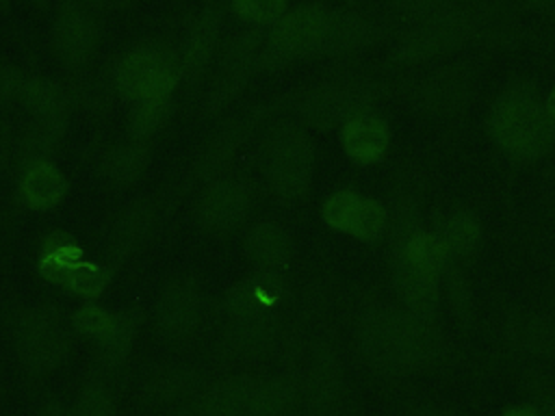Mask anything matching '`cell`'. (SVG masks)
Listing matches in <instances>:
<instances>
[{
    "label": "cell",
    "instance_id": "6da1fadb",
    "mask_svg": "<svg viewBox=\"0 0 555 416\" xmlns=\"http://www.w3.org/2000/svg\"><path fill=\"white\" fill-rule=\"evenodd\" d=\"M431 178L418 158L395 165L384 202L388 206V232L384 238V262L388 295L408 310L444 321L440 292L442 236L429 204Z\"/></svg>",
    "mask_w": 555,
    "mask_h": 416
},
{
    "label": "cell",
    "instance_id": "7a4b0ae2",
    "mask_svg": "<svg viewBox=\"0 0 555 416\" xmlns=\"http://www.w3.org/2000/svg\"><path fill=\"white\" fill-rule=\"evenodd\" d=\"M347 310L358 358L382 381L436 373L455 360L444 321L425 318L379 288L351 286Z\"/></svg>",
    "mask_w": 555,
    "mask_h": 416
},
{
    "label": "cell",
    "instance_id": "3957f363",
    "mask_svg": "<svg viewBox=\"0 0 555 416\" xmlns=\"http://www.w3.org/2000/svg\"><path fill=\"white\" fill-rule=\"evenodd\" d=\"M483 136L509 171L544 165L555 154V128L544 110V91L533 76L514 74L490 100Z\"/></svg>",
    "mask_w": 555,
    "mask_h": 416
},
{
    "label": "cell",
    "instance_id": "277c9868",
    "mask_svg": "<svg viewBox=\"0 0 555 416\" xmlns=\"http://www.w3.org/2000/svg\"><path fill=\"white\" fill-rule=\"evenodd\" d=\"M390 100V84L371 72L356 67L334 69L310 84L273 98L278 115L291 117L310 132H336L349 117L379 108Z\"/></svg>",
    "mask_w": 555,
    "mask_h": 416
},
{
    "label": "cell",
    "instance_id": "5b68a950",
    "mask_svg": "<svg viewBox=\"0 0 555 416\" xmlns=\"http://www.w3.org/2000/svg\"><path fill=\"white\" fill-rule=\"evenodd\" d=\"M477 95L479 67L466 56L410 69L390 84V100H397L412 115L440 126L453 136L466 130Z\"/></svg>",
    "mask_w": 555,
    "mask_h": 416
},
{
    "label": "cell",
    "instance_id": "8992f818",
    "mask_svg": "<svg viewBox=\"0 0 555 416\" xmlns=\"http://www.w3.org/2000/svg\"><path fill=\"white\" fill-rule=\"evenodd\" d=\"M256 160L269 195L280 206L291 208L310 197L319 152L306 126L284 115L273 117L260 132Z\"/></svg>",
    "mask_w": 555,
    "mask_h": 416
},
{
    "label": "cell",
    "instance_id": "52a82bcc",
    "mask_svg": "<svg viewBox=\"0 0 555 416\" xmlns=\"http://www.w3.org/2000/svg\"><path fill=\"white\" fill-rule=\"evenodd\" d=\"M514 35L509 24L494 20H464L403 26L386 52L384 65L388 69H418L438 61L460 56L475 46L509 43Z\"/></svg>",
    "mask_w": 555,
    "mask_h": 416
},
{
    "label": "cell",
    "instance_id": "ba28073f",
    "mask_svg": "<svg viewBox=\"0 0 555 416\" xmlns=\"http://www.w3.org/2000/svg\"><path fill=\"white\" fill-rule=\"evenodd\" d=\"M13 355L30 379H46L72 355V327L50 301L17 303L7 316Z\"/></svg>",
    "mask_w": 555,
    "mask_h": 416
},
{
    "label": "cell",
    "instance_id": "9c48e42d",
    "mask_svg": "<svg viewBox=\"0 0 555 416\" xmlns=\"http://www.w3.org/2000/svg\"><path fill=\"white\" fill-rule=\"evenodd\" d=\"M111 84L115 98L126 104L176 95L182 87L178 50L156 39L128 48L111 67Z\"/></svg>",
    "mask_w": 555,
    "mask_h": 416
},
{
    "label": "cell",
    "instance_id": "30bf717a",
    "mask_svg": "<svg viewBox=\"0 0 555 416\" xmlns=\"http://www.w3.org/2000/svg\"><path fill=\"white\" fill-rule=\"evenodd\" d=\"M264 32L267 28L245 26L221 43L199 106L204 119L219 121L241 100L251 78L258 74V54Z\"/></svg>",
    "mask_w": 555,
    "mask_h": 416
},
{
    "label": "cell",
    "instance_id": "8fae6325",
    "mask_svg": "<svg viewBox=\"0 0 555 416\" xmlns=\"http://www.w3.org/2000/svg\"><path fill=\"white\" fill-rule=\"evenodd\" d=\"M332 6L321 2H306L291 6L264 32L258 54V72L275 74L297 61L319 58Z\"/></svg>",
    "mask_w": 555,
    "mask_h": 416
},
{
    "label": "cell",
    "instance_id": "7c38bea8",
    "mask_svg": "<svg viewBox=\"0 0 555 416\" xmlns=\"http://www.w3.org/2000/svg\"><path fill=\"white\" fill-rule=\"evenodd\" d=\"M273 117H278V113L273 100H269L219 119V123L197 152L193 165L189 167L184 191L191 186H202L221 173H228L247 141Z\"/></svg>",
    "mask_w": 555,
    "mask_h": 416
},
{
    "label": "cell",
    "instance_id": "4fadbf2b",
    "mask_svg": "<svg viewBox=\"0 0 555 416\" xmlns=\"http://www.w3.org/2000/svg\"><path fill=\"white\" fill-rule=\"evenodd\" d=\"M321 223L366 249H379L388 232V206L384 197L369 195L353 184L330 191L319 206Z\"/></svg>",
    "mask_w": 555,
    "mask_h": 416
},
{
    "label": "cell",
    "instance_id": "5bb4252c",
    "mask_svg": "<svg viewBox=\"0 0 555 416\" xmlns=\"http://www.w3.org/2000/svg\"><path fill=\"white\" fill-rule=\"evenodd\" d=\"M254 184L243 173H221L199 186L191 214L197 230L215 238H228L243 230L254 208Z\"/></svg>",
    "mask_w": 555,
    "mask_h": 416
},
{
    "label": "cell",
    "instance_id": "9a60e30c",
    "mask_svg": "<svg viewBox=\"0 0 555 416\" xmlns=\"http://www.w3.org/2000/svg\"><path fill=\"white\" fill-rule=\"evenodd\" d=\"M206 297L202 280L182 271L163 282L152 306V332L165 344H184L202 327Z\"/></svg>",
    "mask_w": 555,
    "mask_h": 416
},
{
    "label": "cell",
    "instance_id": "2e32d148",
    "mask_svg": "<svg viewBox=\"0 0 555 416\" xmlns=\"http://www.w3.org/2000/svg\"><path fill=\"white\" fill-rule=\"evenodd\" d=\"M347 403V375L336 334L330 325L319 327L304 368L301 407L308 416H340Z\"/></svg>",
    "mask_w": 555,
    "mask_h": 416
},
{
    "label": "cell",
    "instance_id": "e0dca14e",
    "mask_svg": "<svg viewBox=\"0 0 555 416\" xmlns=\"http://www.w3.org/2000/svg\"><path fill=\"white\" fill-rule=\"evenodd\" d=\"M102 46V22L98 13L74 0L56 4L50 26V50L56 65L69 74H82Z\"/></svg>",
    "mask_w": 555,
    "mask_h": 416
},
{
    "label": "cell",
    "instance_id": "ac0fdd59",
    "mask_svg": "<svg viewBox=\"0 0 555 416\" xmlns=\"http://www.w3.org/2000/svg\"><path fill=\"white\" fill-rule=\"evenodd\" d=\"M499 342L503 351L525 362L555 360V308L501 301Z\"/></svg>",
    "mask_w": 555,
    "mask_h": 416
},
{
    "label": "cell",
    "instance_id": "d6986e66",
    "mask_svg": "<svg viewBox=\"0 0 555 416\" xmlns=\"http://www.w3.org/2000/svg\"><path fill=\"white\" fill-rule=\"evenodd\" d=\"M225 11L228 9L223 0H206L184 32V39L178 48V58L180 78L189 91H195L212 72L223 43L221 35Z\"/></svg>",
    "mask_w": 555,
    "mask_h": 416
},
{
    "label": "cell",
    "instance_id": "ffe728a7",
    "mask_svg": "<svg viewBox=\"0 0 555 416\" xmlns=\"http://www.w3.org/2000/svg\"><path fill=\"white\" fill-rule=\"evenodd\" d=\"M160 212L163 204L156 195H137L113 217L104 240V262H108L115 273L150 243Z\"/></svg>",
    "mask_w": 555,
    "mask_h": 416
},
{
    "label": "cell",
    "instance_id": "44dd1931",
    "mask_svg": "<svg viewBox=\"0 0 555 416\" xmlns=\"http://www.w3.org/2000/svg\"><path fill=\"white\" fill-rule=\"evenodd\" d=\"M390 39V28L356 9L332 6L327 32L319 58L351 63L353 58L379 48Z\"/></svg>",
    "mask_w": 555,
    "mask_h": 416
},
{
    "label": "cell",
    "instance_id": "7402d4cb",
    "mask_svg": "<svg viewBox=\"0 0 555 416\" xmlns=\"http://www.w3.org/2000/svg\"><path fill=\"white\" fill-rule=\"evenodd\" d=\"M282 332V312L225 318L217 338V353L230 362H260L278 349Z\"/></svg>",
    "mask_w": 555,
    "mask_h": 416
},
{
    "label": "cell",
    "instance_id": "603a6c76",
    "mask_svg": "<svg viewBox=\"0 0 555 416\" xmlns=\"http://www.w3.org/2000/svg\"><path fill=\"white\" fill-rule=\"evenodd\" d=\"M336 136L343 156L358 169H371L386 162L395 143L392 121L382 106L349 117L336 130Z\"/></svg>",
    "mask_w": 555,
    "mask_h": 416
},
{
    "label": "cell",
    "instance_id": "cb8c5ba5",
    "mask_svg": "<svg viewBox=\"0 0 555 416\" xmlns=\"http://www.w3.org/2000/svg\"><path fill=\"white\" fill-rule=\"evenodd\" d=\"M291 295L288 273L254 269L236 280L221 297L219 310L225 318H241L267 312H284Z\"/></svg>",
    "mask_w": 555,
    "mask_h": 416
},
{
    "label": "cell",
    "instance_id": "d4e9b609",
    "mask_svg": "<svg viewBox=\"0 0 555 416\" xmlns=\"http://www.w3.org/2000/svg\"><path fill=\"white\" fill-rule=\"evenodd\" d=\"M440 292H442L444 314L453 321L455 329L464 336H475L481 329V310H479L473 271H468L464 264L455 260L444 238H442V256H440Z\"/></svg>",
    "mask_w": 555,
    "mask_h": 416
},
{
    "label": "cell",
    "instance_id": "484cf974",
    "mask_svg": "<svg viewBox=\"0 0 555 416\" xmlns=\"http://www.w3.org/2000/svg\"><path fill=\"white\" fill-rule=\"evenodd\" d=\"M204 386L206 377L199 368L191 364L163 362L143 373L137 386V399L145 407L163 410L184 401L191 403Z\"/></svg>",
    "mask_w": 555,
    "mask_h": 416
},
{
    "label": "cell",
    "instance_id": "4316f807",
    "mask_svg": "<svg viewBox=\"0 0 555 416\" xmlns=\"http://www.w3.org/2000/svg\"><path fill=\"white\" fill-rule=\"evenodd\" d=\"M13 195L28 212H52L69 195V178L54 158L30 160L15 167Z\"/></svg>",
    "mask_w": 555,
    "mask_h": 416
},
{
    "label": "cell",
    "instance_id": "83f0119b",
    "mask_svg": "<svg viewBox=\"0 0 555 416\" xmlns=\"http://www.w3.org/2000/svg\"><path fill=\"white\" fill-rule=\"evenodd\" d=\"M440 234L460 264L475 271L486 249V223L479 210L468 202H451L449 206L434 204Z\"/></svg>",
    "mask_w": 555,
    "mask_h": 416
},
{
    "label": "cell",
    "instance_id": "f1b7e54d",
    "mask_svg": "<svg viewBox=\"0 0 555 416\" xmlns=\"http://www.w3.org/2000/svg\"><path fill=\"white\" fill-rule=\"evenodd\" d=\"M154 158V141L126 136L98 156V176L113 191L134 188L147 173Z\"/></svg>",
    "mask_w": 555,
    "mask_h": 416
},
{
    "label": "cell",
    "instance_id": "f546056e",
    "mask_svg": "<svg viewBox=\"0 0 555 416\" xmlns=\"http://www.w3.org/2000/svg\"><path fill=\"white\" fill-rule=\"evenodd\" d=\"M241 249L254 269L288 273L295 260V240L291 232L269 219L254 221L245 227Z\"/></svg>",
    "mask_w": 555,
    "mask_h": 416
},
{
    "label": "cell",
    "instance_id": "4dcf8cb0",
    "mask_svg": "<svg viewBox=\"0 0 555 416\" xmlns=\"http://www.w3.org/2000/svg\"><path fill=\"white\" fill-rule=\"evenodd\" d=\"M258 377L236 373L206 384L191 401V416H249Z\"/></svg>",
    "mask_w": 555,
    "mask_h": 416
},
{
    "label": "cell",
    "instance_id": "1f68e13d",
    "mask_svg": "<svg viewBox=\"0 0 555 416\" xmlns=\"http://www.w3.org/2000/svg\"><path fill=\"white\" fill-rule=\"evenodd\" d=\"M304 399V370L286 366L258 377L249 416H293Z\"/></svg>",
    "mask_w": 555,
    "mask_h": 416
},
{
    "label": "cell",
    "instance_id": "d6a6232c",
    "mask_svg": "<svg viewBox=\"0 0 555 416\" xmlns=\"http://www.w3.org/2000/svg\"><path fill=\"white\" fill-rule=\"evenodd\" d=\"M87 258L80 240L67 230H48L37 240L35 251V271L37 275L52 286H63L72 269Z\"/></svg>",
    "mask_w": 555,
    "mask_h": 416
},
{
    "label": "cell",
    "instance_id": "836d02e7",
    "mask_svg": "<svg viewBox=\"0 0 555 416\" xmlns=\"http://www.w3.org/2000/svg\"><path fill=\"white\" fill-rule=\"evenodd\" d=\"M17 104L30 119H72L74 100L65 82L41 74H28Z\"/></svg>",
    "mask_w": 555,
    "mask_h": 416
},
{
    "label": "cell",
    "instance_id": "e575fe53",
    "mask_svg": "<svg viewBox=\"0 0 555 416\" xmlns=\"http://www.w3.org/2000/svg\"><path fill=\"white\" fill-rule=\"evenodd\" d=\"M141 325H143V310L139 306L117 310V321H115L113 329L106 334V338H102L100 342L93 344L95 347V364L100 370L115 373L126 364V360L130 358L134 342L139 338Z\"/></svg>",
    "mask_w": 555,
    "mask_h": 416
},
{
    "label": "cell",
    "instance_id": "d590c367",
    "mask_svg": "<svg viewBox=\"0 0 555 416\" xmlns=\"http://www.w3.org/2000/svg\"><path fill=\"white\" fill-rule=\"evenodd\" d=\"M72 119H30L22 132L15 136L13 147V162L15 167L41 160V158H54V154L63 147L67 132H69Z\"/></svg>",
    "mask_w": 555,
    "mask_h": 416
},
{
    "label": "cell",
    "instance_id": "8d00e7d4",
    "mask_svg": "<svg viewBox=\"0 0 555 416\" xmlns=\"http://www.w3.org/2000/svg\"><path fill=\"white\" fill-rule=\"evenodd\" d=\"M176 113V95H160L128 104L124 134L143 141H156V136L169 126Z\"/></svg>",
    "mask_w": 555,
    "mask_h": 416
},
{
    "label": "cell",
    "instance_id": "74e56055",
    "mask_svg": "<svg viewBox=\"0 0 555 416\" xmlns=\"http://www.w3.org/2000/svg\"><path fill=\"white\" fill-rule=\"evenodd\" d=\"M115 275L117 273L113 271V266L108 262L82 258L72 269L67 280L63 282L61 290H65L67 295L78 297L82 301H98L111 288Z\"/></svg>",
    "mask_w": 555,
    "mask_h": 416
},
{
    "label": "cell",
    "instance_id": "f35d334b",
    "mask_svg": "<svg viewBox=\"0 0 555 416\" xmlns=\"http://www.w3.org/2000/svg\"><path fill=\"white\" fill-rule=\"evenodd\" d=\"M516 390L542 416H555V373L540 362H525L514 375Z\"/></svg>",
    "mask_w": 555,
    "mask_h": 416
},
{
    "label": "cell",
    "instance_id": "ab89813d",
    "mask_svg": "<svg viewBox=\"0 0 555 416\" xmlns=\"http://www.w3.org/2000/svg\"><path fill=\"white\" fill-rule=\"evenodd\" d=\"M117 321V310H111L98 301H82L76 310L69 314V327L80 338L91 340L93 344L106 338V334L113 329Z\"/></svg>",
    "mask_w": 555,
    "mask_h": 416
},
{
    "label": "cell",
    "instance_id": "60d3db41",
    "mask_svg": "<svg viewBox=\"0 0 555 416\" xmlns=\"http://www.w3.org/2000/svg\"><path fill=\"white\" fill-rule=\"evenodd\" d=\"M72 416H117V401L100 375H89L76 392Z\"/></svg>",
    "mask_w": 555,
    "mask_h": 416
},
{
    "label": "cell",
    "instance_id": "b9f144b4",
    "mask_svg": "<svg viewBox=\"0 0 555 416\" xmlns=\"http://www.w3.org/2000/svg\"><path fill=\"white\" fill-rule=\"evenodd\" d=\"M288 2L291 0H230V11L247 26L269 28L291 9Z\"/></svg>",
    "mask_w": 555,
    "mask_h": 416
},
{
    "label": "cell",
    "instance_id": "7bdbcfd3",
    "mask_svg": "<svg viewBox=\"0 0 555 416\" xmlns=\"http://www.w3.org/2000/svg\"><path fill=\"white\" fill-rule=\"evenodd\" d=\"M538 223L548 236H555V154L544 162L538 195Z\"/></svg>",
    "mask_w": 555,
    "mask_h": 416
},
{
    "label": "cell",
    "instance_id": "ee69618b",
    "mask_svg": "<svg viewBox=\"0 0 555 416\" xmlns=\"http://www.w3.org/2000/svg\"><path fill=\"white\" fill-rule=\"evenodd\" d=\"M26 76L28 74L20 65L0 56V102L2 104H17Z\"/></svg>",
    "mask_w": 555,
    "mask_h": 416
},
{
    "label": "cell",
    "instance_id": "f6af8a7d",
    "mask_svg": "<svg viewBox=\"0 0 555 416\" xmlns=\"http://www.w3.org/2000/svg\"><path fill=\"white\" fill-rule=\"evenodd\" d=\"M13 147H15V139L11 134V126L0 110V186H2V182L9 173V167L13 162Z\"/></svg>",
    "mask_w": 555,
    "mask_h": 416
},
{
    "label": "cell",
    "instance_id": "bcb514c9",
    "mask_svg": "<svg viewBox=\"0 0 555 416\" xmlns=\"http://www.w3.org/2000/svg\"><path fill=\"white\" fill-rule=\"evenodd\" d=\"M403 416H462V414L436 401H410L403 410Z\"/></svg>",
    "mask_w": 555,
    "mask_h": 416
},
{
    "label": "cell",
    "instance_id": "7dc6e473",
    "mask_svg": "<svg viewBox=\"0 0 555 416\" xmlns=\"http://www.w3.org/2000/svg\"><path fill=\"white\" fill-rule=\"evenodd\" d=\"M82 6H87L93 13H111V11H124L137 4L139 0H74Z\"/></svg>",
    "mask_w": 555,
    "mask_h": 416
},
{
    "label": "cell",
    "instance_id": "c3c4849f",
    "mask_svg": "<svg viewBox=\"0 0 555 416\" xmlns=\"http://www.w3.org/2000/svg\"><path fill=\"white\" fill-rule=\"evenodd\" d=\"M538 306H544V308H555V253L546 266V280H544V286L540 290V303Z\"/></svg>",
    "mask_w": 555,
    "mask_h": 416
},
{
    "label": "cell",
    "instance_id": "681fc988",
    "mask_svg": "<svg viewBox=\"0 0 555 416\" xmlns=\"http://www.w3.org/2000/svg\"><path fill=\"white\" fill-rule=\"evenodd\" d=\"M35 416H72V410H67L61 399L46 396L39 401Z\"/></svg>",
    "mask_w": 555,
    "mask_h": 416
},
{
    "label": "cell",
    "instance_id": "f907efd6",
    "mask_svg": "<svg viewBox=\"0 0 555 416\" xmlns=\"http://www.w3.org/2000/svg\"><path fill=\"white\" fill-rule=\"evenodd\" d=\"M496 416H542L540 410L535 405H531L529 401H520V403H514V405H507L503 407Z\"/></svg>",
    "mask_w": 555,
    "mask_h": 416
},
{
    "label": "cell",
    "instance_id": "816d5d0a",
    "mask_svg": "<svg viewBox=\"0 0 555 416\" xmlns=\"http://www.w3.org/2000/svg\"><path fill=\"white\" fill-rule=\"evenodd\" d=\"M544 110H546V117H548L551 126L555 128V82L544 93Z\"/></svg>",
    "mask_w": 555,
    "mask_h": 416
},
{
    "label": "cell",
    "instance_id": "f5cc1de1",
    "mask_svg": "<svg viewBox=\"0 0 555 416\" xmlns=\"http://www.w3.org/2000/svg\"><path fill=\"white\" fill-rule=\"evenodd\" d=\"M514 2H518L520 6H525V9H529V11L542 15L544 9H546V4H548L551 0H514Z\"/></svg>",
    "mask_w": 555,
    "mask_h": 416
},
{
    "label": "cell",
    "instance_id": "db71d44e",
    "mask_svg": "<svg viewBox=\"0 0 555 416\" xmlns=\"http://www.w3.org/2000/svg\"><path fill=\"white\" fill-rule=\"evenodd\" d=\"M544 17H546V22L553 26V30H555V0H551L548 4H546V9H544V13H542Z\"/></svg>",
    "mask_w": 555,
    "mask_h": 416
},
{
    "label": "cell",
    "instance_id": "11a10c76",
    "mask_svg": "<svg viewBox=\"0 0 555 416\" xmlns=\"http://www.w3.org/2000/svg\"><path fill=\"white\" fill-rule=\"evenodd\" d=\"M33 6H37V9H46L48 6V0H28Z\"/></svg>",
    "mask_w": 555,
    "mask_h": 416
},
{
    "label": "cell",
    "instance_id": "9f6ffc18",
    "mask_svg": "<svg viewBox=\"0 0 555 416\" xmlns=\"http://www.w3.org/2000/svg\"><path fill=\"white\" fill-rule=\"evenodd\" d=\"M9 4V0H0V6H7Z\"/></svg>",
    "mask_w": 555,
    "mask_h": 416
}]
</instances>
